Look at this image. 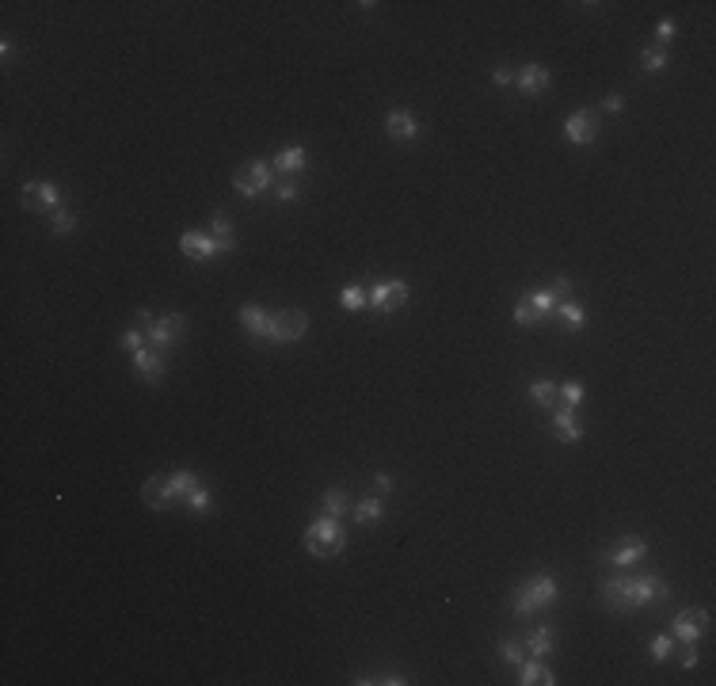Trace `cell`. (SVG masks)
<instances>
[{
	"label": "cell",
	"instance_id": "cell-9",
	"mask_svg": "<svg viewBox=\"0 0 716 686\" xmlns=\"http://www.w3.org/2000/svg\"><path fill=\"white\" fill-rule=\"evenodd\" d=\"M58 198H61V191L53 183H24V191H19V203L27 210H53Z\"/></svg>",
	"mask_w": 716,
	"mask_h": 686
},
{
	"label": "cell",
	"instance_id": "cell-23",
	"mask_svg": "<svg viewBox=\"0 0 716 686\" xmlns=\"http://www.w3.org/2000/svg\"><path fill=\"white\" fill-rule=\"evenodd\" d=\"M526 652H530V656H549V652H553V629H534V633L526 637Z\"/></svg>",
	"mask_w": 716,
	"mask_h": 686
},
{
	"label": "cell",
	"instance_id": "cell-11",
	"mask_svg": "<svg viewBox=\"0 0 716 686\" xmlns=\"http://www.w3.org/2000/svg\"><path fill=\"white\" fill-rule=\"evenodd\" d=\"M514 84H519L522 96H541L549 88V69L545 65H522V69L514 73Z\"/></svg>",
	"mask_w": 716,
	"mask_h": 686
},
{
	"label": "cell",
	"instance_id": "cell-19",
	"mask_svg": "<svg viewBox=\"0 0 716 686\" xmlns=\"http://www.w3.org/2000/svg\"><path fill=\"white\" fill-rule=\"evenodd\" d=\"M240 320H244V328L251 332V336H263V339H271V317L263 313L259 305H244V309H240Z\"/></svg>",
	"mask_w": 716,
	"mask_h": 686
},
{
	"label": "cell",
	"instance_id": "cell-43",
	"mask_svg": "<svg viewBox=\"0 0 716 686\" xmlns=\"http://www.w3.org/2000/svg\"><path fill=\"white\" fill-rule=\"evenodd\" d=\"M492 81H495V84H511V81H514V73H511V69H495V73H492Z\"/></svg>",
	"mask_w": 716,
	"mask_h": 686
},
{
	"label": "cell",
	"instance_id": "cell-27",
	"mask_svg": "<svg viewBox=\"0 0 716 686\" xmlns=\"http://www.w3.org/2000/svg\"><path fill=\"white\" fill-rule=\"evenodd\" d=\"M194 484H198V477H194V473H172V492H175V500H187V492H191L194 488Z\"/></svg>",
	"mask_w": 716,
	"mask_h": 686
},
{
	"label": "cell",
	"instance_id": "cell-24",
	"mask_svg": "<svg viewBox=\"0 0 716 686\" xmlns=\"http://www.w3.org/2000/svg\"><path fill=\"white\" fill-rule=\"evenodd\" d=\"M214 245H217V252L233 248V229H229V217L222 214V210L214 214Z\"/></svg>",
	"mask_w": 716,
	"mask_h": 686
},
{
	"label": "cell",
	"instance_id": "cell-10",
	"mask_svg": "<svg viewBox=\"0 0 716 686\" xmlns=\"http://www.w3.org/2000/svg\"><path fill=\"white\" fill-rule=\"evenodd\" d=\"M141 496H145L149 507H157V511H164V507L175 503V492H172V473H160V477H149L145 488H141Z\"/></svg>",
	"mask_w": 716,
	"mask_h": 686
},
{
	"label": "cell",
	"instance_id": "cell-20",
	"mask_svg": "<svg viewBox=\"0 0 716 686\" xmlns=\"http://www.w3.org/2000/svg\"><path fill=\"white\" fill-rule=\"evenodd\" d=\"M134 367H138V374L145 382H157L160 374H164V359L157 355V351H138L134 355Z\"/></svg>",
	"mask_w": 716,
	"mask_h": 686
},
{
	"label": "cell",
	"instance_id": "cell-4",
	"mask_svg": "<svg viewBox=\"0 0 716 686\" xmlns=\"http://www.w3.org/2000/svg\"><path fill=\"white\" fill-rule=\"evenodd\" d=\"M305 328H309V317L297 313V309H282V313L271 317V339L274 343H290L297 336H305Z\"/></svg>",
	"mask_w": 716,
	"mask_h": 686
},
{
	"label": "cell",
	"instance_id": "cell-16",
	"mask_svg": "<svg viewBox=\"0 0 716 686\" xmlns=\"http://www.w3.org/2000/svg\"><path fill=\"white\" fill-rule=\"evenodd\" d=\"M553 427L564 442H579L583 431H579V419H576V408H553Z\"/></svg>",
	"mask_w": 716,
	"mask_h": 686
},
{
	"label": "cell",
	"instance_id": "cell-25",
	"mask_svg": "<svg viewBox=\"0 0 716 686\" xmlns=\"http://www.w3.org/2000/svg\"><path fill=\"white\" fill-rule=\"evenodd\" d=\"M514 320H519L522 328H530V324H537V320H545V317L537 313V305L530 302V294H526L522 302H519V309H514Z\"/></svg>",
	"mask_w": 716,
	"mask_h": 686
},
{
	"label": "cell",
	"instance_id": "cell-35",
	"mask_svg": "<svg viewBox=\"0 0 716 686\" xmlns=\"http://www.w3.org/2000/svg\"><path fill=\"white\" fill-rule=\"evenodd\" d=\"M530 302L537 305V313H541V317H549V313L556 309V302H553V294H549V290H537V294H530Z\"/></svg>",
	"mask_w": 716,
	"mask_h": 686
},
{
	"label": "cell",
	"instance_id": "cell-44",
	"mask_svg": "<svg viewBox=\"0 0 716 686\" xmlns=\"http://www.w3.org/2000/svg\"><path fill=\"white\" fill-rule=\"evenodd\" d=\"M602 107H606V111H621L625 103H621V96H606V99H602Z\"/></svg>",
	"mask_w": 716,
	"mask_h": 686
},
{
	"label": "cell",
	"instance_id": "cell-1",
	"mask_svg": "<svg viewBox=\"0 0 716 686\" xmlns=\"http://www.w3.org/2000/svg\"><path fill=\"white\" fill-rule=\"evenodd\" d=\"M343 546H347V530L339 526V518H332V515L316 518L309 526V534H305V549H309L313 557H336V553H343Z\"/></svg>",
	"mask_w": 716,
	"mask_h": 686
},
{
	"label": "cell",
	"instance_id": "cell-26",
	"mask_svg": "<svg viewBox=\"0 0 716 686\" xmlns=\"http://www.w3.org/2000/svg\"><path fill=\"white\" fill-rule=\"evenodd\" d=\"M556 313H560V320H564L568 328H583V320H587V317H583V309H579L576 302H560V305H556Z\"/></svg>",
	"mask_w": 716,
	"mask_h": 686
},
{
	"label": "cell",
	"instance_id": "cell-37",
	"mask_svg": "<svg viewBox=\"0 0 716 686\" xmlns=\"http://www.w3.org/2000/svg\"><path fill=\"white\" fill-rule=\"evenodd\" d=\"M123 347L138 355V351H145V336H141L138 328H130V332H123Z\"/></svg>",
	"mask_w": 716,
	"mask_h": 686
},
{
	"label": "cell",
	"instance_id": "cell-22",
	"mask_svg": "<svg viewBox=\"0 0 716 686\" xmlns=\"http://www.w3.org/2000/svg\"><path fill=\"white\" fill-rule=\"evenodd\" d=\"M530 396H534L541 408H549V412H553V408H560V385H553V382H534V385H530Z\"/></svg>",
	"mask_w": 716,
	"mask_h": 686
},
{
	"label": "cell",
	"instance_id": "cell-12",
	"mask_svg": "<svg viewBox=\"0 0 716 686\" xmlns=\"http://www.w3.org/2000/svg\"><path fill=\"white\" fill-rule=\"evenodd\" d=\"M385 130H389V138H396V141L420 138V123L412 118V111H389V115H385Z\"/></svg>",
	"mask_w": 716,
	"mask_h": 686
},
{
	"label": "cell",
	"instance_id": "cell-14",
	"mask_svg": "<svg viewBox=\"0 0 716 686\" xmlns=\"http://www.w3.org/2000/svg\"><path fill=\"white\" fill-rule=\"evenodd\" d=\"M648 553V546H644V538H621L618 546H613L606 557H610V564H618V568H629V564H636Z\"/></svg>",
	"mask_w": 716,
	"mask_h": 686
},
{
	"label": "cell",
	"instance_id": "cell-29",
	"mask_svg": "<svg viewBox=\"0 0 716 686\" xmlns=\"http://www.w3.org/2000/svg\"><path fill=\"white\" fill-rule=\"evenodd\" d=\"M347 511V492H339V488H332L324 496V515H332V518H339Z\"/></svg>",
	"mask_w": 716,
	"mask_h": 686
},
{
	"label": "cell",
	"instance_id": "cell-17",
	"mask_svg": "<svg viewBox=\"0 0 716 686\" xmlns=\"http://www.w3.org/2000/svg\"><path fill=\"white\" fill-rule=\"evenodd\" d=\"M180 248H183V252H187V256H191V260H210V256H217V245H214V237H206V233H183Z\"/></svg>",
	"mask_w": 716,
	"mask_h": 686
},
{
	"label": "cell",
	"instance_id": "cell-3",
	"mask_svg": "<svg viewBox=\"0 0 716 686\" xmlns=\"http://www.w3.org/2000/svg\"><path fill=\"white\" fill-rule=\"evenodd\" d=\"M233 187L244 198H256L259 191H267V187H271V168H267V164H259V160H248L244 168L233 175Z\"/></svg>",
	"mask_w": 716,
	"mask_h": 686
},
{
	"label": "cell",
	"instance_id": "cell-13",
	"mask_svg": "<svg viewBox=\"0 0 716 686\" xmlns=\"http://www.w3.org/2000/svg\"><path fill=\"white\" fill-rule=\"evenodd\" d=\"M180 332H183V317H157L149 324V339L157 343V347H172L175 339H180Z\"/></svg>",
	"mask_w": 716,
	"mask_h": 686
},
{
	"label": "cell",
	"instance_id": "cell-18",
	"mask_svg": "<svg viewBox=\"0 0 716 686\" xmlns=\"http://www.w3.org/2000/svg\"><path fill=\"white\" fill-rule=\"evenodd\" d=\"M519 667H522V679H519L522 686H537V682H541V686H549V682H556V679H553V671H549L545 663H541V656L522 660Z\"/></svg>",
	"mask_w": 716,
	"mask_h": 686
},
{
	"label": "cell",
	"instance_id": "cell-42",
	"mask_svg": "<svg viewBox=\"0 0 716 686\" xmlns=\"http://www.w3.org/2000/svg\"><path fill=\"white\" fill-rule=\"evenodd\" d=\"M678 663H682V667H693V663H697V648L686 645V648L678 652Z\"/></svg>",
	"mask_w": 716,
	"mask_h": 686
},
{
	"label": "cell",
	"instance_id": "cell-31",
	"mask_svg": "<svg viewBox=\"0 0 716 686\" xmlns=\"http://www.w3.org/2000/svg\"><path fill=\"white\" fill-rule=\"evenodd\" d=\"M644 69H648V73H659V69H667V50H663V46H652V50H644Z\"/></svg>",
	"mask_w": 716,
	"mask_h": 686
},
{
	"label": "cell",
	"instance_id": "cell-33",
	"mask_svg": "<svg viewBox=\"0 0 716 686\" xmlns=\"http://www.w3.org/2000/svg\"><path fill=\"white\" fill-rule=\"evenodd\" d=\"M73 225H76V217L69 214V210H58V214H53V221H50L53 233H73Z\"/></svg>",
	"mask_w": 716,
	"mask_h": 686
},
{
	"label": "cell",
	"instance_id": "cell-32",
	"mask_svg": "<svg viewBox=\"0 0 716 686\" xmlns=\"http://www.w3.org/2000/svg\"><path fill=\"white\" fill-rule=\"evenodd\" d=\"M499 656H503L507 663H522V660H526V645H522V640H503V645H499Z\"/></svg>",
	"mask_w": 716,
	"mask_h": 686
},
{
	"label": "cell",
	"instance_id": "cell-5",
	"mask_svg": "<svg viewBox=\"0 0 716 686\" xmlns=\"http://www.w3.org/2000/svg\"><path fill=\"white\" fill-rule=\"evenodd\" d=\"M366 302H370L373 309H378V313H396V309H400V305L408 302V286H404L400 279L378 282V286L370 290V297H366Z\"/></svg>",
	"mask_w": 716,
	"mask_h": 686
},
{
	"label": "cell",
	"instance_id": "cell-41",
	"mask_svg": "<svg viewBox=\"0 0 716 686\" xmlns=\"http://www.w3.org/2000/svg\"><path fill=\"white\" fill-rule=\"evenodd\" d=\"M670 35H675V24H667V19H663V24H659V27H655V39H659V46H663V50H667V42H670Z\"/></svg>",
	"mask_w": 716,
	"mask_h": 686
},
{
	"label": "cell",
	"instance_id": "cell-15",
	"mask_svg": "<svg viewBox=\"0 0 716 686\" xmlns=\"http://www.w3.org/2000/svg\"><path fill=\"white\" fill-rule=\"evenodd\" d=\"M602 599L613 614L621 610H633V595H629V580H606L602 583Z\"/></svg>",
	"mask_w": 716,
	"mask_h": 686
},
{
	"label": "cell",
	"instance_id": "cell-30",
	"mask_svg": "<svg viewBox=\"0 0 716 686\" xmlns=\"http://www.w3.org/2000/svg\"><path fill=\"white\" fill-rule=\"evenodd\" d=\"M579 401H583V385H579V382L560 385V408H576Z\"/></svg>",
	"mask_w": 716,
	"mask_h": 686
},
{
	"label": "cell",
	"instance_id": "cell-38",
	"mask_svg": "<svg viewBox=\"0 0 716 686\" xmlns=\"http://www.w3.org/2000/svg\"><path fill=\"white\" fill-rule=\"evenodd\" d=\"M670 648H675V637H655V640H652V656H655V660H667Z\"/></svg>",
	"mask_w": 716,
	"mask_h": 686
},
{
	"label": "cell",
	"instance_id": "cell-34",
	"mask_svg": "<svg viewBox=\"0 0 716 686\" xmlns=\"http://www.w3.org/2000/svg\"><path fill=\"white\" fill-rule=\"evenodd\" d=\"M187 503H191L194 511H206V507H210V492H206L202 484H194V488L187 492Z\"/></svg>",
	"mask_w": 716,
	"mask_h": 686
},
{
	"label": "cell",
	"instance_id": "cell-2",
	"mask_svg": "<svg viewBox=\"0 0 716 686\" xmlns=\"http://www.w3.org/2000/svg\"><path fill=\"white\" fill-rule=\"evenodd\" d=\"M556 599V580L553 576H534L526 580L519 591H514V614L519 618H530L537 606H549Z\"/></svg>",
	"mask_w": 716,
	"mask_h": 686
},
{
	"label": "cell",
	"instance_id": "cell-21",
	"mask_svg": "<svg viewBox=\"0 0 716 686\" xmlns=\"http://www.w3.org/2000/svg\"><path fill=\"white\" fill-rule=\"evenodd\" d=\"M301 168H305V149L301 145H290V149H282L279 157H274V172H282V175H294Z\"/></svg>",
	"mask_w": 716,
	"mask_h": 686
},
{
	"label": "cell",
	"instance_id": "cell-6",
	"mask_svg": "<svg viewBox=\"0 0 716 686\" xmlns=\"http://www.w3.org/2000/svg\"><path fill=\"white\" fill-rule=\"evenodd\" d=\"M564 134H568L571 145H591V141L598 138V115H594V111H576L564 123Z\"/></svg>",
	"mask_w": 716,
	"mask_h": 686
},
{
	"label": "cell",
	"instance_id": "cell-39",
	"mask_svg": "<svg viewBox=\"0 0 716 686\" xmlns=\"http://www.w3.org/2000/svg\"><path fill=\"white\" fill-rule=\"evenodd\" d=\"M274 195H279L282 203H294V198H297V183L294 180H282L279 187H274Z\"/></svg>",
	"mask_w": 716,
	"mask_h": 686
},
{
	"label": "cell",
	"instance_id": "cell-28",
	"mask_svg": "<svg viewBox=\"0 0 716 686\" xmlns=\"http://www.w3.org/2000/svg\"><path fill=\"white\" fill-rule=\"evenodd\" d=\"M355 518H358V523H373V518H381V500H378V496L362 500V503L355 507Z\"/></svg>",
	"mask_w": 716,
	"mask_h": 686
},
{
	"label": "cell",
	"instance_id": "cell-40",
	"mask_svg": "<svg viewBox=\"0 0 716 686\" xmlns=\"http://www.w3.org/2000/svg\"><path fill=\"white\" fill-rule=\"evenodd\" d=\"M549 294H553V302L560 305V302H568V294H571V282L568 279H556V286H553V290H549Z\"/></svg>",
	"mask_w": 716,
	"mask_h": 686
},
{
	"label": "cell",
	"instance_id": "cell-8",
	"mask_svg": "<svg viewBox=\"0 0 716 686\" xmlns=\"http://www.w3.org/2000/svg\"><path fill=\"white\" fill-rule=\"evenodd\" d=\"M705 629H709V610H682L675 618V637L682 640V645H693Z\"/></svg>",
	"mask_w": 716,
	"mask_h": 686
},
{
	"label": "cell",
	"instance_id": "cell-36",
	"mask_svg": "<svg viewBox=\"0 0 716 686\" xmlns=\"http://www.w3.org/2000/svg\"><path fill=\"white\" fill-rule=\"evenodd\" d=\"M339 302H343V309H362V305H366V294H362L358 286H347Z\"/></svg>",
	"mask_w": 716,
	"mask_h": 686
},
{
	"label": "cell",
	"instance_id": "cell-45",
	"mask_svg": "<svg viewBox=\"0 0 716 686\" xmlns=\"http://www.w3.org/2000/svg\"><path fill=\"white\" fill-rule=\"evenodd\" d=\"M373 484H378V492H385V488H393V477H385V473H381V477L373 481Z\"/></svg>",
	"mask_w": 716,
	"mask_h": 686
},
{
	"label": "cell",
	"instance_id": "cell-7",
	"mask_svg": "<svg viewBox=\"0 0 716 686\" xmlns=\"http://www.w3.org/2000/svg\"><path fill=\"white\" fill-rule=\"evenodd\" d=\"M629 595H633V606H644V603H659V599H667V583L659 580V576H636V580H629Z\"/></svg>",
	"mask_w": 716,
	"mask_h": 686
}]
</instances>
